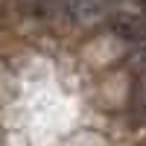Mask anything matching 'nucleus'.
<instances>
[{"label": "nucleus", "mask_w": 146, "mask_h": 146, "mask_svg": "<svg viewBox=\"0 0 146 146\" xmlns=\"http://www.w3.org/2000/svg\"><path fill=\"white\" fill-rule=\"evenodd\" d=\"M108 27L117 38L123 41H146V15H137V12H117V15L108 18Z\"/></svg>", "instance_id": "obj_1"}, {"label": "nucleus", "mask_w": 146, "mask_h": 146, "mask_svg": "<svg viewBox=\"0 0 146 146\" xmlns=\"http://www.w3.org/2000/svg\"><path fill=\"white\" fill-rule=\"evenodd\" d=\"M129 111H131V117H135V123L146 126V85H143V82H137V85H135V91H131Z\"/></svg>", "instance_id": "obj_2"}, {"label": "nucleus", "mask_w": 146, "mask_h": 146, "mask_svg": "<svg viewBox=\"0 0 146 146\" xmlns=\"http://www.w3.org/2000/svg\"><path fill=\"white\" fill-rule=\"evenodd\" d=\"M67 9H70V15L79 18V21H94L100 15V6L91 3V0H67Z\"/></svg>", "instance_id": "obj_3"}, {"label": "nucleus", "mask_w": 146, "mask_h": 146, "mask_svg": "<svg viewBox=\"0 0 146 146\" xmlns=\"http://www.w3.org/2000/svg\"><path fill=\"white\" fill-rule=\"evenodd\" d=\"M137 62H140V64H146V47L140 50V56H137Z\"/></svg>", "instance_id": "obj_4"}, {"label": "nucleus", "mask_w": 146, "mask_h": 146, "mask_svg": "<svg viewBox=\"0 0 146 146\" xmlns=\"http://www.w3.org/2000/svg\"><path fill=\"white\" fill-rule=\"evenodd\" d=\"M143 9H146V0H143Z\"/></svg>", "instance_id": "obj_5"}]
</instances>
